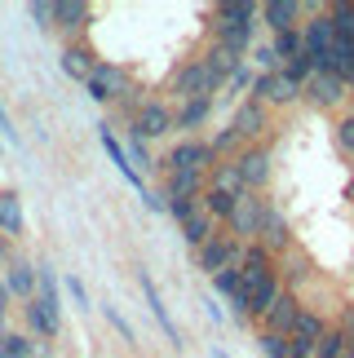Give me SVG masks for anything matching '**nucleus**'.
<instances>
[{
	"label": "nucleus",
	"mask_w": 354,
	"mask_h": 358,
	"mask_svg": "<svg viewBox=\"0 0 354 358\" xmlns=\"http://www.w3.org/2000/svg\"><path fill=\"white\" fill-rule=\"evenodd\" d=\"M337 142H341V150L354 155V115H346L341 124H337Z\"/></svg>",
	"instance_id": "4c0bfd02"
},
{
	"label": "nucleus",
	"mask_w": 354,
	"mask_h": 358,
	"mask_svg": "<svg viewBox=\"0 0 354 358\" xmlns=\"http://www.w3.org/2000/svg\"><path fill=\"white\" fill-rule=\"evenodd\" d=\"M302 93L315 106H337V102L346 98V80H337L332 71H310L306 85H302Z\"/></svg>",
	"instance_id": "2eb2a0df"
},
{
	"label": "nucleus",
	"mask_w": 354,
	"mask_h": 358,
	"mask_svg": "<svg viewBox=\"0 0 354 358\" xmlns=\"http://www.w3.org/2000/svg\"><path fill=\"white\" fill-rule=\"evenodd\" d=\"M5 301H9V287L0 283V314H5Z\"/></svg>",
	"instance_id": "a18cd8bd"
},
{
	"label": "nucleus",
	"mask_w": 354,
	"mask_h": 358,
	"mask_svg": "<svg viewBox=\"0 0 354 358\" xmlns=\"http://www.w3.org/2000/svg\"><path fill=\"white\" fill-rule=\"evenodd\" d=\"M177 226H182V239H186L190 248H195V252H199V248L213 239V217L204 213V208H195L190 217H182V222H177Z\"/></svg>",
	"instance_id": "5701e85b"
},
{
	"label": "nucleus",
	"mask_w": 354,
	"mask_h": 358,
	"mask_svg": "<svg viewBox=\"0 0 354 358\" xmlns=\"http://www.w3.org/2000/svg\"><path fill=\"white\" fill-rule=\"evenodd\" d=\"M22 310H27V323H31V332H40V336H58V332H62V323H53L49 314L40 310V301H36V296L27 301Z\"/></svg>",
	"instance_id": "7c9ffc66"
},
{
	"label": "nucleus",
	"mask_w": 354,
	"mask_h": 358,
	"mask_svg": "<svg viewBox=\"0 0 354 358\" xmlns=\"http://www.w3.org/2000/svg\"><path fill=\"white\" fill-rule=\"evenodd\" d=\"M217 85H222V80L213 76V66L204 62V58H190V62L182 66V71L173 76V93H177L182 102H195V98H213V89H217Z\"/></svg>",
	"instance_id": "39448f33"
},
{
	"label": "nucleus",
	"mask_w": 354,
	"mask_h": 358,
	"mask_svg": "<svg viewBox=\"0 0 354 358\" xmlns=\"http://www.w3.org/2000/svg\"><path fill=\"white\" fill-rule=\"evenodd\" d=\"M328 18H332V31H337V40L354 49V5H332V9H328Z\"/></svg>",
	"instance_id": "c756f323"
},
{
	"label": "nucleus",
	"mask_w": 354,
	"mask_h": 358,
	"mask_svg": "<svg viewBox=\"0 0 354 358\" xmlns=\"http://www.w3.org/2000/svg\"><path fill=\"white\" fill-rule=\"evenodd\" d=\"M89 18H93V9L85 0H58V5H53V27H62V31H71V36L85 31Z\"/></svg>",
	"instance_id": "aec40b11"
},
{
	"label": "nucleus",
	"mask_w": 354,
	"mask_h": 358,
	"mask_svg": "<svg viewBox=\"0 0 354 358\" xmlns=\"http://www.w3.org/2000/svg\"><path fill=\"white\" fill-rule=\"evenodd\" d=\"M257 239H262V248L270 257L283 252V248H292V230L288 222H283V213L275 208V203H266V217H262V230H257Z\"/></svg>",
	"instance_id": "f3484780"
},
{
	"label": "nucleus",
	"mask_w": 354,
	"mask_h": 358,
	"mask_svg": "<svg viewBox=\"0 0 354 358\" xmlns=\"http://www.w3.org/2000/svg\"><path fill=\"white\" fill-rule=\"evenodd\" d=\"M204 173H169V199H199Z\"/></svg>",
	"instance_id": "bb28decb"
},
{
	"label": "nucleus",
	"mask_w": 354,
	"mask_h": 358,
	"mask_svg": "<svg viewBox=\"0 0 354 358\" xmlns=\"http://www.w3.org/2000/svg\"><path fill=\"white\" fill-rule=\"evenodd\" d=\"M239 279H243V292H248V319H262V314L275 306V296L283 292V287H279V270H275V257H270L262 243H257V248H243Z\"/></svg>",
	"instance_id": "f257e3e1"
},
{
	"label": "nucleus",
	"mask_w": 354,
	"mask_h": 358,
	"mask_svg": "<svg viewBox=\"0 0 354 358\" xmlns=\"http://www.w3.org/2000/svg\"><path fill=\"white\" fill-rule=\"evenodd\" d=\"M208 190H222V195H243V182H239V169H235V159H226V164H213V182Z\"/></svg>",
	"instance_id": "393cba45"
},
{
	"label": "nucleus",
	"mask_w": 354,
	"mask_h": 358,
	"mask_svg": "<svg viewBox=\"0 0 354 358\" xmlns=\"http://www.w3.org/2000/svg\"><path fill=\"white\" fill-rule=\"evenodd\" d=\"M164 173H208L213 169V146L208 142H177L169 155H164V164H160Z\"/></svg>",
	"instance_id": "0eeeda50"
},
{
	"label": "nucleus",
	"mask_w": 354,
	"mask_h": 358,
	"mask_svg": "<svg viewBox=\"0 0 354 358\" xmlns=\"http://www.w3.org/2000/svg\"><path fill=\"white\" fill-rule=\"evenodd\" d=\"M98 137H102V150H106V155H111V164H115V169H120V173L129 177V186L138 190L142 199H151V190H146V182H142V173H138V169H133V164H129V155H125V146H120L115 137H111V129H102Z\"/></svg>",
	"instance_id": "a211bd4d"
},
{
	"label": "nucleus",
	"mask_w": 354,
	"mask_h": 358,
	"mask_svg": "<svg viewBox=\"0 0 354 358\" xmlns=\"http://www.w3.org/2000/svg\"><path fill=\"white\" fill-rule=\"evenodd\" d=\"M270 49H275V58H279V62H283V58H288V62H297V58L306 53V45H302V31H283V36H275V45H270Z\"/></svg>",
	"instance_id": "2f4dec72"
},
{
	"label": "nucleus",
	"mask_w": 354,
	"mask_h": 358,
	"mask_svg": "<svg viewBox=\"0 0 354 358\" xmlns=\"http://www.w3.org/2000/svg\"><path fill=\"white\" fill-rule=\"evenodd\" d=\"M297 319H302V301H297V292H288V287H283V292L275 296V306L262 314L266 332H275V336H288L297 327Z\"/></svg>",
	"instance_id": "f8f14e48"
},
{
	"label": "nucleus",
	"mask_w": 354,
	"mask_h": 358,
	"mask_svg": "<svg viewBox=\"0 0 354 358\" xmlns=\"http://www.w3.org/2000/svg\"><path fill=\"white\" fill-rule=\"evenodd\" d=\"M138 287H142V296H146V306H151V314H155V323L164 327V341L173 350H182V332H177V323H173V314H169V306H164V296H160V287H155V279L146 270H138Z\"/></svg>",
	"instance_id": "9b49d317"
},
{
	"label": "nucleus",
	"mask_w": 354,
	"mask_h": 358,
	"mask_svg": "<svg viewBox=\"0 0 354 358\" xmlns=\"http://www.w3.org/2000/svg\"><path fill=\"white\" fill-rule=\"evenodd\" d=\"M129 129L138 133L142 142H146V137H164V133L173 129V111H169L164 102H142L138 111H133V124H129Z\"/></svg>",
	"instance_id": "ddd939ff"
},
{
	"label": "nucleus",
	"mask_w": 354,
	"mask_h": 358,
	"mask_svg": "<svg viewBox=\"0 0 354 358\" xmlns=\"http://www.w3.org/2000/svg\"><path fill=\"white\" fill-rule=\"evenodd\" d=\"M208 146H213V155H217V150H230V146H239V137L230 133V129H222V133H217V137H213Z\"/></svg>",
	"instance_id": "a19ab883"
},
{
	"label": "nucleus",
	"mask_w": 354,
	"mask_h": 358,
	"mask_svg": "<svg viewBox=\"0 0 354 358\" xmlns=\"http://www.w3.org/2000/svg\"><path fill=\"white\" fill-rule=\"evenodd\" d=\"M350 80H354V71H350Z\"/></svg>",
	"instance_id": "09e8293b"
},
{
	"label": "nucleus",
	"mask_w": 354,
	"mask_h": 358,
	"mask_svg": "<svg viewBox=\"0 0 354 358\" xmlns=\"http://www.w3.org/2000/svg\"><path fill=\"white\" fill-rule=\"evenodd\" d=\"M217 292L230 301V310L239 314V319H248V292H243V279H239V266H230L217 274Z\"/></svg>",
	"instance_id": "4be33fe9"
},
{
	"label": "nucleus",
	"mask_w": 354,
	"mask_h": 358,
	"mask_svg": "<svg viewBox=\"0 0 354 358\" xmlns=\"http://www.w3.org/2000/svg\"><path fill=\"white\" fill-rule=\"evenodd\" d=\"M239 261H243V243H239L235 235H213V239L195 252V266H199L204 274H213V279H217L222 270L239 266Z\"/></svg>",
	"instance_id": "423d86ee"
},
{
	"label": "nucleus",
	"mask_w": 354,
	"mask_h": 358,
	"mask_svg": "<svg viewBox=\"0 0 354 358\" xmlns=\"http://www.w3.org/2000/svg\"><path fill=\"white\" fill-rule=\"evenodd\" d=\"M208 111H213V98H195V102H182V111H177L173 115V124H177V129H199V124L204 120H208Z\"/></svg>",
	"instance_id": "c85d7f7f"
},
{
	"label": "nucleus",
	"mask_w": 354,
	"mask_h": 358,
	"mask_svg": "<svg viewBox=\"0 0 354 358\" xmlns=\"http://www.w3.org/2000/svg\"><path fill=\"white\" fill-rule=\"evenodd\" d=\"M217 45L230 49V53H248V40H253V18H257V5L248 0H235V5H217Z\"/></svg>",
	"instance_id": "f03ea898"
},
{
	"label": "nucleus",
	"mask_w": 354,
	"mask_h": 358,
	"mask_svg": "<svg viewBox=\"0 0 354 358\" xmlns=\"http://www.w3.org/2000/svg\"><path fill=\"white\" fill-rule=\"evenodd\" d=\"M195 208H199V199H169V213L177 217V222H182V217H190Z\"/></svg>",
	"instance_id": "58836bf2"
},
{
	"label": "nucleus",
	"mask_w": 354,
	"mask_h": 358,
	"mask_svg": "<svg viewBox=\"0 0 354 358\" xmlns=\"http://www.w3.org/2000/svg\"><path fill=\"white\" fill-rule=\"evenodd\" d=\"M346 195H350V199H354V177H350V186H346Z\"/></svg>",
	"instance_id": "49530a36"
},
{
	"label": "nucleus",
	"mask_w": 354,
	"mask_h": 358,
	"mask_svg": "<svg viewBox=\"0 0 354 358\" xmlns=\"http://www.w3.org/2000/svg\"><path fill=\"white\" fill-rule=\"evenodd\" d=\"M0 133H5L9 142H18V133H13V124H9V115H5V106H0Z\"/></svg>",
	"instance_id": "c03bdc74"
},
{
	"label": "nucleus",
	"mask_w": 354,
	"mask_h": 358,
	"mask_svg": "<svg viewBox=\"0 0 354 358\" xmlns=\"http://www.w3.org/2000/svg\"><path fill=\"white\" fill-rule=\"evenodd\" d=\"M66 292L76 296V306H80V310H89V292H85V283H80L76 274H71V279H66Z\"/></svg>",
	"instance_id": "ea45409f"
},
{
	"label": "nucleus",
	"mask_w": 354,
	"mask_h": 358,
	"mask_svg": "<svg viewBox=\"0 0 354 358\" xmlns=\"http://www.w3.org/2000/svg\"><path fill=\"white\" fill-rule=\"evenodd\" d=\"M323 336H328V327H323V319H319V314H310V310H302V319H297V327L288 332V358H315Z\"/></svg>",
	"instance_id": "6e6552de"
},
{
	"label": "nucleus",
	"mask_w": 354,
	"mask_h": 358,
	"mask_svg": "<svg viewBox=\"0 0 354 358\" xmlns=\"http://www.w3.org/2000/svg\"><path fill=\"white\" fill-rule=\"evenodd\" d=\"M346 345H350V341H346L341 327H337V332H328V336L319 341V354H315V358H341V354H346Z\"/></svg>",
	"instance_id": "473e14b6"
},
{
	"label": "nucleus",
	"mask_w": 354,
	"mask_h": 358,
	"mask_svg": "<svg viewBox=\"0 0 354 358\" xmlns=\"http://www.w3.org/2000/svg\"><path fill=\"white\" fill-rule=\"evenodd\" d=\"M257 345H262V354H266V358H288V336L262 332V336H257Z\"/></svg>",
	"instance_id": "72a5a7b5"
},
{
	"label": "nucleus",
	"mask_w": 354,
	"mask_h": 358,
	"mask_svg": "<svg viewBox=\"0 0 354 358\" xmlns=\"http://www.w3.org/2000/svg\"><path fill=\"white\" fill-rule=\"evenodd\" d=\"M253 80H257V76L248 71V66H239V71H235V76H230V80H226V85H230V89H243V85H253Z\"/></svg>",
	"instance_id": "37998d69"
},
{
	"label": "nucleus",
	"mask_w": 354,
	"mask_h": 358,
	"mask_svg": "<svg viewBox=\"0 0 354 358\" xmlns=\"http://www.w3.org/2000/svg\"><path fill=\"white\" fill-rule=\"evenodd\" d=\"M235 169H239L243 190H262L270 182V155H266V146H243V150H235Z\"/></svg>",
	"instance_id": "1a4fd4ad"
},
{
	"label": "nucleus",
	"mask_w": 354,
	"mask_h": 358,
	"mask_svg": "<svg viewBox=\"0 0 354 358\" xmlns=\"http://www.w3.org/2000/svg\"><path fill=\"white\" fill-rule=\"evenodd\" d=\"M230 133L239 137V142H257L270 124H266V106H257V102H243V106H235V115H230V124H226Z\"/></svg>",
	"instance_id": "dca6fc26"
},
{
	"label": "nucleus",
	"mask_w": 354,
	"mask_h": 358,
	"mask_svg": "<svg viewBox=\"0 0 354 358\" xmlns=\"http://www.w3.org/2000/svg\"><path fill=\"white\" fill-rule=\"evenodd\" d=\"M262 217H266V199H257L253 190H243V195L235 199V213H230V230L239 235H257L262 230Z\"/></svg>",
	"instance_id": "4468645a"
},
{
	"label": "nucleus",
	"mask_w": 354,
	"mask_h": 358,
	"mask_svg": "<svg viewBox=\"0 0 354 358\" xmlns=\"http://www.w3.org/2000/svg\"><path fill=\"white\" fill-rule=\"evenodd\" d=\"M257 13H262V22H266L275 36H283V31H292V22H297V13H302V5H297V0H270V5H262Z\"/></svg>",
	"instance_id": "412c9836"
},
{
	"label": "nucleus",
	"mask_w": 354,
	"mask_h": 358,
	"mask_svg": "<svg viewBox=\"0 0 354 358\" xmlns=\"http://www.w3.org/2000/svg\"><path fill=\"white\" fill-rule=\"evenodd\" d=\"M102 314H106V323H111V327H115V332L125 336V341H138V336H133V327H129V319H125V314H120L115 306H102Z\"/></svg>",
	"instance_id": "c9c22d12"
},
{
	"label": "nucleus",
	"mask_w": 354,
	"mask_h": 358,
	"mask_svg": "<svg viewBox=\"0 0 354 358\" xmlns=\"http://www.w3.org/2000/svg\"><path fill=\"white\" fill-rule=\"evenodd\" d=\"M199 208L208 213L213 222H230V213H235V195H222V190H208V186H204Z\"/></svg>",
	"instance_id": "cd10ccee"
},
{
	"label": "nucleus",
	"mask_w": 354,
	"mask_h": 358,
	"mask_svg": "<svg viewBox=\"0 0 354 358\" xmlns=\"http://www.w3.org/2000/svg\"><path fill=\"white\" fill-rule=\"evenodd\" d=\"M302 45H306V58H310L315 71H332V58H337V45H341V40H337L328 13H315V18L306 22Z\"/></svg>",
	"instance_id": "7ed1b4c3"
},
{
	"label": "nucleus",
	"mask_w": 354,
	"mask_h": 358,
	"mask_svg": "<svg viewBox=\"0 0 354 358\" xmlns=\"http://www.w3.org/2000/svg\"><path fill=\"white\" fill-rule=\"evenodd\" d=\"M129 155H133V159H138V164H142V169H155V159H151V155H146V142H142V137H138V133H133V129H129Z\"/></svg>",
	"instance_id": "e433bc0d"
},
{
	"label": "nucleus",
	"mask_w": 354,
	"mask_h": 358,
	"mask_svg": "<svg viewBox=\"0 0 354 358\" xmlns=\"http://www.w3.org/2000/svg\"><path fill=\"white\" fill-rule=\"evenodd\" d=\"M213 358H230V354H222V350H217V354H213Z\"/></svg>",
	"instance_id": "de8ad7c7"
},
{
	"label": "nucleus",
	"mask_w": 354,
	"mask_h": 358,
	"mask_svg": "<svg viewBox=\"0 0 354 358\" xmlns=\"http://www.w3.org/2000/svg\"><path fill=\"white\" fill-rule=\"evenodd\" d=\"M85 89H89L93 102H115L120 93L129 89V76L120 71V66H111V62H98V66H93V76L85 80Z\"/></svg>",
	"instance_id": "9d476101"
},
{
	"label": "nucleus",
	"mask_w": 354,
	"mask_h": 358,
	"mask_svg": "<svg viewBox=\"0 0 354 358\" xmlns=\"http://www.w3.org/2000/svg\"><path fill=\"white\" fill-rule=\"evenodd\" d=\"M5 287H9V296H22V301H31V292H36V266H31V261H13V266H9V279H5Z\"/></svg>",
	"instance_id": "b1692460"
},
{
	"label": "nucleus",
	"mask_w": 354,
	"mask_h": 358,
	"mask_svg": "<svg viewBox=\"0 0 354 358\" xmlns=\"http://www.w3.org/2000/svg\"><path fill=\"white\" fill-rule=\"evenodd\" d=\"M0 358H31V341L27 336H5L0 341Z\"/></svg>",
	"instance_id": "f704fd0d"
},
{
	"label": "nucleus",
	"mask_w": 354,
	"mask_h": 358,
	"mask_svg": "<svg viewBox=\"0 0 354 358\" xmlns=\"http://www.w3.org/2000/svg\"><path fill=\"white\" fill-rule=\"evenodd\" d=\"M0 230L5 235H22V199L13 190H0Z\"/></svg>",
	"instance_id": "a878e982"
},
{
	"label": "nucleus",
	"mask_w": 354,
	"mask_h": 358,
	"mask_svg": "<svg viewBox=\"0 0 354 358\" xmlns=\"http://www.w3.org/2000/svg\"><path fill=\"white\" fill-rule=\"evenodd\" d=\"M297 98H302V85H297L283 66H279V71H262L253 80V102L257 106H288Z\"/></svg>",
	"instance_id": "20e7f679"
},
{
	"label": "nucleus",
	"mask_w": 354,
	"mask_h": 358,
	"mask_svg": "<svg viewBox=\"0 0 354 358\" xmlns=\"http://www.w3.org/2000/svg\"><path fill=\"white\" fill-rule=\"evenodd\" d=\"M31 18L40 27H53V5H31Z\"/></svg>",
	"instance_id": "79ce46f5"
},
{
	"label": "nucleus",
	"mask_w": 354,
	"mask_h": 358,
	"mask_svg": "<svg viewBox=\"0 0 354 358\" xmlns=\"http://www.w3.org/2000/svg\"><path fill=\"white\" fill-rule=\"evenodd\" d=\"M93 66H98V58H93V49H89V45L71 40V45L62 49V71L71 76V80H80V85H85V80L93 76Z\"/></svg>",
	"instance_id": "6ab92c4d"
}]
</instances>
